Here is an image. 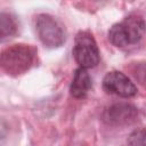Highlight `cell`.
<instances>
[{"instance_id":"8","label":"cell","mask_w":146,"mask_h":146,"mask_svg":"<svg viewBox=\"0 0 146 146\" xmlns=\"http://www.w3.org/2000/svg\"><path fill=\"white\" fill-rule=\"evenodd\" d=\"M18 24L16 18L8 13H0V42L16 34Z\"/></svg>"},{"instance_id":"7","label":"cell","mask_w":146,"mask_h":146,"mask_svg":"<svg viewBox=\"0 0 146 146\" xmlns=\"http://www.w3.org/2000/svg\"><path fill=\"white\" fill-rule=\"evenodd\" d=\"M91 86H92L91 76L88 73L87 68L79 67L75 71L73 80L71 82L70 92L74 98L81 99V98H84L87 96V94L91 89Z\"/></svg>"},{"instance_id":"3","label":"cell","mask_w":146,"mask_h":146,"mask_svg":"<svg viewBox=\"0 0 146 146\" xmlns=\"http://www.w3.org/2000/svg\"><path fill=\"white\" fill-rule=\"evenodd\" d=\"M34 27L39 40L47 48L54 49L64 44L65 30L63 25L51 15L40 14L35 17Z\"/></svg>"},{"instance_id":"4","label":"cell","mask_w":146,"mask_h":146,"mask_svg":"<svg viewBox=\"0 0 146 146\" xmlns=\"http://www.w3.org/2000/svg\"><path fill=\"white\" fill-rule=\"evenodd\" d=\"M72 55L75 62L83 68L95 67L100 59L98 46L89 32H79L74 40Z\"/></svg>"},{"instance_id":"6","label":"cell","mask_w":146,"mask_h":146,"mask_svg":"<svg viewBox=\"0 0 146 146\" xmlns=\"http://www.w3.org/2000/svg\"><path fill=\"white\" fill-rule=\"evenodd\" d=\"M138 117V108L132 104L116 103L107 107L102 119L106 124L110 125H127L136 121Z\"/></svg>"},{"instance_id":"1","label":"cell","mask_w":146,"mask_h":146,"mask_svg":"<svg viewBox=\"0 0 146 146\" xmlns=\"http://www.w3.org/2000/svg\"><path fill=\"white\" fill-rule=\"evenodd\" d=\"M35 48L29 44H13L0 52V68L9 75H21L27 72L34 64Z\"/></svg>"},{"instance_id":"5","label":"cell","mask_w":146,"mask_h":146,"mask_svg":"<svg viewBox=\"0 0 146 146\" xmlns=\"http://www.w3.org/2000/svg\"><path fill=\"white\" fill-rule=\"evenodd\" d=\"M103 88L107 94L130 98L137 94L136 84L122 72L111 71L103 79Z\"/></svg>"},{"instance_id":"9","label":"cell","mask_w":146,"mask_h":146,"mask_svg":"<svg viewBox=\"0 0 146 146\" xmlns=\"http://www.w3.org/2000/svg\"><path fill=\"white\" fill-rule=\"evenodd\" d=\"M127 143L130 145H145V130L144 129L135 130L128 137Z\"/></svg>"},{"instance_id":"2","label":"cell","mask_w":146,"mask_h":146,"mask_svg":"<svg viewBox=\"0 0 146 146\" xmlns=\"http://www.w3.org/2000/svg\"><path fill=\"white\" fill-rule=\"evenodd\" d=\"M145 33V22L141 16L130 15L122 22L114 24L108 31L110 42L119 48L138 43Z\"/></svg>"}]
</instances>
